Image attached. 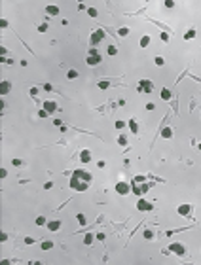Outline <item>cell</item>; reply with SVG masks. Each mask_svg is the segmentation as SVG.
Returning <instances> with one entry per match:
<instances>
[{"label":"cell","mask_w":201,"mask_h":265,"mask_svg":"<svg viewBox=\"0 0 201 265\" xmlns=\"http://www.w3.org/2000/svg\"><path fill=\"white\" fill-rule=\"evenodd\" d=\"M103 38H105V28H97V30L91 34V38H89V44H91V46H97V44L103 42Z\"/></svg>","instance_id":"8992f818"},{"label":"cell","mask_w":201,"mask_h":265,"mask_svg":"<svg viewBox=\"0 0 201 265\" xmlns=\"http://www.w3.org/2000/svg\"><path fill=\"white\" fill-rule=\"evenodd\" d=\"M0 241H2V242H6V241H8V235H6V233H4V231H2V233H0Z\"/></svg>","instance_id":"60d3db41"},{"label":"cell","mask_w":201,"mask_h":265,"mask_svg":"<svg viewBox=\"0 0 201 265\" xmlns=\"http://www.w3.org/2000/svg\"><path fill=\"white\" fill-rule=\"evenodd\" d=\"M42 104H44V110H46L48 114H53V112H57V108H59L55 101H44Z\"/></svg>","instance_id":"30bf717a"},{"label":"cell","mask_w":201,"mask_h":265,"mask_svg":"<svg viewBox=\"0 0 201 265\" xmlns=\"http://www.w3.org/2000/svg\"><path fill=\"white\" fill-rule=\"evenodd\" d=\"M160 97H161V101H171V97H173V93H171L169 87H163L160 91Z\"/></svg>","instance_id":"5bb4252c"},{"label":"cell","mask_w":201,"mask_h":265,"mask_svg":"<svg viewBox=\"0 0 201 265\" xmlns=\"http://www.w3.org/2000/svg\"><path fill=\"white\" fill-rule=\"evenodd\" d=\"M178 214H180V216H190V214H192V205H188V203L180 205V206H178Z\"/></svg>","instance_id":"8fae6325"},{"label":"cell","mask_w":201,"mask_h":265,"mask_svg":"<svg viewBox=\"0 0 201 265\" xmlns=\"http://www.w3.org/2000/svg\"><path fill=\"white\" fill-rule=\"evenodd\" d=\"M97 14H99V11H97L95 8H89V9H87V15H89V17H97Z\"/></svg>","instance_id":"836d02e7"},{"label":"cell","mask_w":201,"mask_h":265,"mask_svg":"<svg viewBox=\"0 0 201 265\" xmlns=\"http://www.w3.org/2000/svg\"><path fill=\"white\" fill-rule=\"evenodd\" d=\"M46 11H48L50 15H57V14H59V8L51 4V6H46Z\"/></svg>","instance_id":"44dd1931"},{"label":"cell","mask_w":201,"mask_h":265,"mask_svg":"<svg viewBox=\"0 0 201 265\" xmlns=\"http://www.w3.org/2000/svg\"><path fill=\"white\" fill-rule=\"evenodd\" d=\"M76 220H78V224H80V225H86V224H87V218H86V214H82V212H80V214L76 216Z\"/></svg>","instance_id":"484cf974"},{"label":"cell","mask_w":201,"mask_h":265,"mask_svg":"<svg viewBox=\"0 0 201 265\" xmlns=\"http://www.w3.org/2000/svg\"><path fill=\"white\" fill-rule=\"evenodd\" d=\"M21 163H23V161L17 159V157H15V159H12V165H14V167H21Z\"/></svg>","instance_id":"8d00e7d4"},{"label":"cell","mask_w":201,"mask_h":265,"mask_svg":"<svg viewBox=\"0 0 201 265\" xmlns=\"http://www.w3.org/2000/svg\"><path fill=\"white\" fill-rule=\"evenodd\" d=\"M6 174H8V170H6V169H0V176H2V178H4Z\"/></svg>","instance_id":"f907efd6"},{"label":"cell","mask_w":201,"mask_h":265,"mask_svg":"<svg viewBox=\"0 0 201 265\" xmlns=\"http://www.w3.org/2000/svg\"><path fill=\"white\" fill-rule=\"evenodd\" d=\"M95 235H93V233H86V235H84V244H87V246H89V244H93V241H95Z\"/></svg>","instance_id":"ac0fdd59"},{"label":"cell","mask_w":201,"mask_h":265,"mask_svg":"<svg viewBox=\"0 0 201 265\" xmlns=\"http://www.w3.org/2000/svg\"><path fill=\"white\" fill-rule=\"evenodd\" d=\"M106 53H108L110 57H112V55H116V53H118V47H116V46H108V49H106Z\"/></svg>","instance_id":"f546056e"},{"label":"cell","mask_w":201,"mask_h":265,"mask_svg":"<svg viewBox=\"0 0 201 265\" xmlns=\"http://www.w3.org/2000/svg\"><path fill=\"white\" fill-rule=\"evenodd\" d=\"M44 89H46V91H53V85H51V83H46V85H44Z\"/></svg>","instance_id":"7dc6e473"},{"label":"cell","mask_w":201,"mask_h":265,"mask_svg":"<svg viewBox=\"0 0 201 265\" xmlns=\"http://www.w3.org/2000/svg\"><path fill=\"white\" fill-rule=\"evenodd\" d=\"M40 248H42V250H51V248H53V241H48V239H46V241H42Z\"/></svg>","instance_id":"ffe728a7"},{"label":"cell","mask_w":201,"mask_h":265,"mask_svg":"<svg viewBox=\"0 0 201 265\" xmlns=\"http://www.w3.org/2000/svg\"><path fill=\"white\" fill-rule=\"evenodd\" d=\"M116 193L118 195H129L131 193V184L129 182H118L116 184Z\"/></svg>","instance_id":"ba28073f"},{"label":"cell","mask_w":201,"mask_h":265,"mask_svg":"<svg viewBox=\"0 0 201 265\" xmlns=\"http://www.w3.org/2000/svg\"><path fill=\"white\" fill-rule=\"evenodd\" d=\"M0 27H2V28H8V21H6V19H2V21H0Z\"/></svg>","instance_id":"bcb514c9"},{"label":"cell","mask_w":201,"mask_h":265,"mask_svg":"<svg viewBox=\"0 0 201 265\" xmlns=\"http://www.w3.org/2000/svg\"><path fill=\"white\" fill-rule=\"evenodd\" d=\"M97 87H99V89H103V91H105V89H108V87H110V82H108V80H100V82L97 83Z\"/></svg>","instance_id":"d4e9b609"},{"label":"cell","mask_w":201,"mask_h":265,"mask_svg":"<svg viewBox=\"0 0 201 265\" xmlns=\"http://www.w3.org/2000/svg\"><path fill=\"white\" fill-rule=\"evenodd\" d=\"M51 187H53V182H51V180H50V182H46V184H44V189H51Z\"/></svg>","instance_id":"f35d334b"},{"label":"cell","mask_w":201,"mask_h":265,"mask_svg":"<svg viewBox=\"0 0 201 265\" xmlns=\"http://www.w3.org/2000/svg\"><path fill=\"white\" fill-rule=\"evenodd\" d=\"M148 189H150V184H146V182H137V180L131 182V193H135L139 197H142Z\"/></svg>","instance_id":"6da1fadb"},{"label":"cell","mask_w":201,"mask_h":265,"mask_svg":"<svg viewBox=\"0 0 201 265\" xmlns=\"http://www.w3.org/2000/svg\"><path fill=\"white\" fill-rule=\"evenodd\" d=\"M100 61H103V57L99 55V51H97V49H89V55H87L86 63L89 64V66H95V64L100 63Z\"/></svg>","instance_id":"5b68a950"},{"label":"cell","mask_w":201,"mask_h":265,"mask_svg":"<svg viewBox=\"0 0 201 265\" xmlns=\"http://www.w3.org/2000/svg\"><path fill=\"white\" fill-rule=\"evenodd\" d=\"M48 116H50V114H48V112H46L44 108H42V110H38V118H48Z\"/></svg>","instance_id":"d590c367"},{"label":"cell","mask_w":201,"mask_h":265,"mask_svg":"<svg viewBox=\"0 0 201 265\" xmlns=\"http://www.w3.org/2000/svg\"><path fill=\"white\" fill-rule=\"evenodd\" d=\"M173 6H175L173 0H165V8H173Z\"/></svg>","instance_id":"ab89813d"},{"label":"cell","mask_w":201,"mask_h":265,"mask_svg":"<svg viewBox=\"0 0 201 265\" xmlns=\"http://www.w3.org/2000/svg\"><path fill=\"white\" fill-rule=\"evenodd\" d=\"M48 229H50V231H59V229H61V222H59V220H51V222H48Z\"/></svg>","instance_id":"9a60e30c"},{"label":"cell","mask_w":201,"mask_h":265,"mask_svg":"<svg viewBox=\"0 0 201 265\" xmlns=\"http://www.w3.org/2000/svg\"><path fill=\"white\" fill-rule=\"evenodd\" d=\"M154 108H156L154 102H148V104H146V110H154Z\"/></svg>","instance_id":"681fc988"},{"label":"cell","mask_w":201,"mask_h":265,"mask_svg":"<svg viewBox=\"0 0 201 265\" xmlns=\"http://www.w3.org/2000/svg\"><path fill=\"white\" fill-rule=\"evenodd\" d=\"M161 138H173V129H171V127H163V129H161Z\"/></svg>","instance_id":"e0dca14e"},{"label":"cell","mask_w":201,"mask_h":265,"mask_svg":"<svg viewBox=\"0 0 201 265\" xmlns=\"http://www.w3.org/2000/svg\"><path fill=\"white\" fill-rule=\"evenodd\" d=\"M196 34H197V32H196V28H190V30H188L186 34H184V40H194V38H196Z\"/></svg>","instance_id":"cb8c5ba5"},{"label":"cell","mask_w":201,"mask_h":265,"mask_svg":"<svg viewBox=\"0 0 201 265\" xmlns=\"http://www.w3.org/2000/svg\"><path fill=\"white\" fill-rule=\"evenodd\" d=\"M87 186H89V182H84V180H80V178H76V176H72L70 178V187H72L74 191H86L87 189Z\"/></svg>","instance_id":"3957f363"},{"label":"cell","mask_w":201,"mask_h":265,"mask_svg":"<svg viewBox=\"0 0 201 265\" xmlns=\"http://www.w3.org/2000/svg\"><path fill=\"white\" fill-rule=\"evenodd\" d=\"M142 237L146 239V241H154V237H156V233L152 231V229H146L144 233H142Z\"/></svg>","instance_id":"7402d4cb"},{"label":"cell","mask_w":201,"mask_h":265,"mask_svg":"<svg viewBox=\"0 0 201 265\" xmlns=\"http://www.w3.org/2000/svg\"><path fill=\"white\" fill-rule=\"evenodd\" d=\"M118 144H120V146H127V144H129V140H127V137H125V132H122V135H120V137H118Z\"/></svg>","instance_id":"d6986e66"},{"label":"cell","mask_w":201,"mask_h":265,"mask_svg":"<svg viewBox=\"0 0 201 265\" xmlns=\"http://www.w3.org/2000/svg\"><path fill=\"white\" fill-rule=\"evenodd\" d=\"M70 176H76V178H80V180H84V182H91V172H87V170H84V169H76V170H72V174Z\"/></svg>","instance_id":"52a82bcc"},{"label":"cell","mask_w":201,"mask_h":265,"mask_svg":"<svg viewBox=\"0 0 201 265\" xmlns=\"http://www.w3.org/2000/svg\"><path fill=\"white\" fill-rule=\"evenodd\" d=\"M95 237H97V241H105V239H106V237H105V233H97Z\"/></svg>","instance_id":"7bdbcfd3"},{"label":"cell","mask_w":201,"mask_h":265,"mask_svg":"<svg viewBox=\"0 0 201 265\" xmlns=\"http://www.w3.org/2000/svg\"><path fill=\"white\" fill-rule=\"evenodd\" d=\"M53 123H55V125H57V127H63V121H61V119H59V118H57V119H53Z\"/></svg>","instance_id":"f6af8a7d"},{"label":"cell","mask_w":201,"mask_h":265,"mask_svg":"<svg viewBox=\"0 0 201 265\" xmlns=\"http://www.w3.org/2000/svg\"><path fill=\"white\" fill-rule=\"evenodd\" d=\"M10 89H12V82H8V80H6V82L0 83V95H8Z\"/></svg>","instance_id":"4fadbf2b"},{"label":"cell","mask_w":201,"mask_h":265,"mask_svg":"<svg viewBox=\"0 0 201 265\" xmlns=\"http://www.w3.org/2000/svg\"><path fill=\"white\" fill-rule=\"evenodd\" d=\"M89 161H91V151L86 148L80 151V163H89Z\"/></svg>","instance_id":"7c38bea8"},{"label":"cell","mask_w":201,"mask_h":265,"mask_svg":"<svg viewBox=\"0 0 201 265\" xmlns=\"http://www.w3.org/2000/svg\"><path fill=\"white\" fill-rule=\"evenodd\" d=\"M129 129H131V132H135V135H139V131H141V129H139L137 119H135V118H131V119H129Z\"/></svg>","instance_id":"2e32d148"},{"label":"cell","mask_w":201,"mask_h":265,"mask_svg":"<svg viewBox=\"0 0 201 265\" xmlns=\"http://www.w3.org/2000/svg\"><path fill=\"white\" fill-rule=\"evenodd\" d=\"M169 252L175 254V256H180V258L188 256V248L184 246V244H180V242H171V244H169Z\"/></svg>","instance_id":"7a4b0ae2"},{"label":"cell","mask_w":201,"mask_h":265,"mask_svg":"<svg viewBox=\"0 0 201 265\" xmlns=\"http://www.w3.org/2000/svg\"><path fill=\"white\" fill-rule=\"evenodd\" d=\"M139 44H141V47H148V44H150V36H142Z\"/></svg>","instance_id":"4316f807"},{"label":"cell","mask_w":201,"mask_h":265,"mask_svg":"<svg viewBox=\"0 0 201 265\" xmlns=\"http://www.w3.org/2000/svg\"><path fill=\"white\" fill-rule=\"evenodd\" d=\"M48 28H50V25H48V23H42L40 27H38V32H48Z\"/></svg>","instance_id":"d6a6232c"},{"label":"cell","mask_w":201,"mask_h":265,"mask_svg":"<svg viewBox=\"0 0 201 265\" xmlns=\"http://www.w3.org/2000/svg\"><path fill=\"white\" fill-rule=\"evenodd\" d=\"M31 95H32V97L38 95V87H31Z\"/></svg>","instance_id":"b9f144b4"},{"label":"cell","mask_w":201,"mask_h":265,"mask_svg":"<svg viewBox=\"0 0 201 265\" xmlns=\"http://www.w3.org/2000/svg\"><path fill=\"white\" fill-rule=\"evenodd\" d=\"M129 32H131V30H129L127 27H120V28H118V34H120V36H127Z\"/></svg>","instance_id":"83f0119b"},{"label":"cell","mask_w":201,"mask_h":265,"mask_svg":"<svg viewBox=\"0 0 201 265\" xmlns=\"http://www.w3.org/2000/svg\"><path fill=\"white\" fill-rule=\"evenodd\" d=\"M137 91L139 93H154L156 91V85L150 82V80H141L137 85Z\"/></svg>","instance_id":"277c9868"},{"label":"cell","mask_w":201,"mask_h":265,"mask_svg":"<svg viewBox=\"0 0 201 265\" xmlns=\"http://www.w3.org/2000/svg\"><path fill=\"white\" fill-rule=\"evenodd\" d=\"M97 167H99V169H105V167H106V161H103V159L97 161Z\"/></svg>","instance_id":"74e56055"},{"label":"cell","mask_w":201,"mask_h":265,"mask_svg":"<svg viewBox=\"0 0 201 265\" xmlns=\"http://www.w3.org/2000/svg\"><path fill=\"white\" fill-rule=\"evenodd\" d=\"M25 242H27V244H34V239H32V237H25Z\"/></svg>","instance_id":"ee69618b"},{"label":"cell","mask_w":201,"mask_h":265,"mask_svg":"<svg viewBox=\"0 0 201 265\" xmlns=\"http://www.w3.org/2000/svg\"><path fill=\"white\" fill-rule=\"evenodd\" d=\"M197 150H199V151H201V142H199V144H197Z\"/></svg>","instance_id":"816d5d0a"},{"label":"cell","mask_w":201,"mask_h":265,"mask_svg":"<svg viewBox=\"0 0 201 265\" xmlns=\"http://www.w3.org/2000/svg\"><path fill=\"white\" fill-rule=\"evenodd\" d=\"M154 63H156V66H163L165 59H163V57H154Z\"/></svg>","instance_id":"f1b7e54d"},{"label":"cell","mask_w":201,"mask_h":265,"mask_svg":"<svg viewBox=\"0 0 201 265\" xmlns=\"http://www.w3.org/2000/svg\"><path fill=\"white\" fill-rule=\"evenodd\" d=\"M78 76H80V72H78V70H74V68H70L69 72H67V78H69V80H76Z\"/></svg>","instance_id":"603a6c76"},{"label":"cell","mask_w":201,"mask_h":265,"mask_svg":"<svg viewBox=\"0 0 201 265\" xmlns=\"http://www.w3.org/2000/svg\"><path fill=\"white\" fill-rule=\"evenodd\" d=\"M137 208L141 212H150V210H154V205H152L150 201H146V199H142V197H141V199L137 201Z\"/></svg>","instance_id":"9c48e42d"},{"label":"cell","mask_w":201,"mask_h":265,"mask_svg":"<svg viewBox=\"0 0 201 265\" xmlns=\"http://www.w3.org/2000/svg\"><path fill=\"white\" fill-rule=\"evenodd\" d=\"M114 127L118 129V131H122V129L125 127V121H122V119H118V121H116V123H114Z\"/></svg>","instance_id":"4dcf8cb0"},{"label":"cell","mask_w":201,"mask_h":265,"mask_svg":"<svg viewBox=\"0 0 201 265\" xmlns=\"http://www.w3.org/2000/svg\"><path fill=\"white\" fill-rule=\"evenodd\" d=\"M161 40H163V42H165V44H167V42H169V40H171V36H169V32H161Z\"/></svg>","instance_id":"e575fe53"},{"label":"cell","mask_w":201,"mask_h":265,"mask_svg":"<svg viewBox=\"0 0 201 265\" xmlns=\"http://www.w3.org/2000/svg\"><path fill=\"white\" fill-rule=\"evenodd\" d=\"M133 180H137V182H144V180H146V178H144V176H141V174H139V176H135V178H133Z\"/></svg>","instance_id":"c3c4849f"},{"label":"cell","mask_w":201,"mask_h":265,"mask_svg":"<svg viewBox=\"0 0 201 265\" xmlns=\"http://www.w3.org/2000/svg\"><path fill=\"white\" fill-rule=\"evenodd\" d=\"M36 225H48L46 218H44V216H38V218H36Z\"/></svg>","instance_id":"1f68e13d"}]
</instances>
